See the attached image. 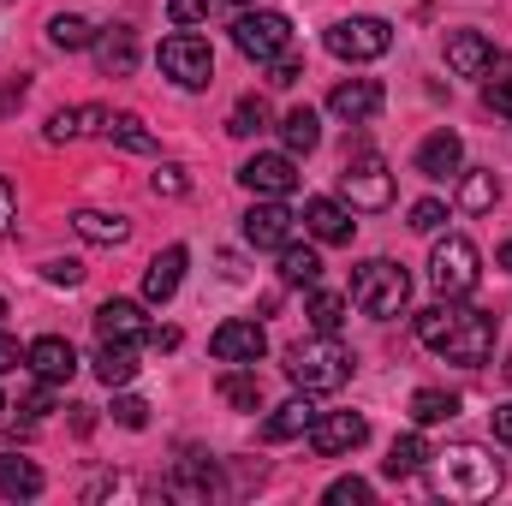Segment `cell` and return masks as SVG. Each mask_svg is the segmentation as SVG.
<instances>
[{"label": "cell", "mask_w": 512, "mask_h": 506, "mask_svg": "<svg viewBox=\"0 0 512 506\" xmlns=\"http://www.w3.org/2000/svg\"><path fill=\"white\" fill-rule=\"evenodd\" d=\"M417 340L435 352V358H447V364H489L495 358V316H483V310H471L465 298H441V304H429V310H417Z\"/></svg>", "instance_id": "6da1fadb"}, {"label": "cell", "mask_w": 512, "mask_h": 506, "mask_svg": "<svg viewBox=\"0 0 512 506\" xmlns=\"http://www.w3.org/2000/svg\"><path fill=\"white\" fill-rule=\"evenodd\" d=\"M429 471H435V489L447 501H489L501 489V459L471 447V441H459L447 453H429Z\"/></svg>", "instance_id": "7a4b0ae2"}, {"label": "cell", "mask_w": 512, "mask_h": 506, "mask_svg": "<svg viewBox=\"0 0 512 506\" xmlns=\"http://www.w3.org/2000/svg\"><path fill=\"white\" fill-rule=\"evenodd\" d=\"M358 370V358L334 340V334H316V340H298L292 352H286V376L298 381L304 393H334V387H346Z\"/></svg>", "instance_id": "3957f363"}, {"label": "cell", "mask_w": 512, "mask_h": 506, "mask_svg": "<svg viewBox=\"0 0 512 506\" xmlns=\"http://www.w3.org/2000/svg\"><path fill=\"white\" fill-rule=\"evenodd\" d=\"M405 298H411V274L399 268V262H387V256H370V262H358V274H352V304L364 310V316H399L405 310Z\"/></svg>", "instance_id": "277c9868"}, {"label": "cell", "mask_w": 512, "mask_h": 506, "mask_svg": "<svg viewBox=\"0 0 512 506\" xmlns=\"http://www.w3.org/2000/svg\"><path fill=\"white\" fill-rule=\"evenodd\" d=\"M429 280H435V292L441 298H471L477 292V280H483V268H477V245L471 239H441L435 256H429Z\"/></svg>", "instance_id": "5b68a950"}, {"label": "cell", "mask_w": 512, "mask_h": 506, "mask_svg": "<svg viewBox=\"0 0 512 506\" xmlns=\"http://www.w3.org/2000/svg\"><path fill=\"white\" fill-rule=\"evenodd\" d=\"M340 191H346L352 209H387L393 203V173H387V161L376 149H358V155H346Z\"/></svg>", "instance_id": "8992f818"}, {"label": "cell", "mask_w": 512, "mask_h": 506, "mask_svg": "<svg viewBox=\"0 0 512 506\" xmlns=\"http://www.w3.org/2000/svg\"><path fill=\"white\" fill-rule=\"evenodd\" d=\"M161 72H167L179 90H203V84L215 78V48H209L203 36L179 30V36H167V42H161Z\"/></svg>", "instance_id": "52a82bcc"}, {"label": "cell", "mask_w": 512, "mask_h": 506, "mask_svg": "<svg viewBox=\"0 0 512 506\" xmlns=\"http://www.w3.org/2000/svg\"><path fill=\"white\" fill-rule=\"evenodd\" d=\"M387 48H393V24L382 18H340L328 30V54L340 60H382Z\"/></svg>", "instance_id": "ba28073f"}, {"label": "cell", "mask_w": 512, "mask_h": 506, "mask_svg": "<svg viewBox=\"0 0 512 506\" xmlns=\"http://www.w3.org/2000/svg\"><path fill=\"white\" fill-rule=\"evenodd\" d=\"M233 42H239V54H251V60H280L286 48H292V24L280 18V12H245L239 24H233Z\"/></svg>", "instance_id": "9c48e42d"}, {"label": "cell", "mask_w": 512, "mask_h": 506, "mask_svg": "<svg viewBox=\"0 0 512 506\" xmlns=\"http://www.w3.org/2000/svg\"><path fill=\"white\" fill-rule=\"evenodd\" d=\"M364 441H370V417H358V411H328V417L310 423V453H316V459L358 453Z\"/></svg>", "instance_id": "30bf717a"}, {"label": "cell", "mask_w": 512, "mask_h": 506, "mask_svg": "<svg viewBox=\"0 0 512 506\" xmlns=\"http://www.w3.org/2000/svg\"><path fill=\"white\" fill-rule=\"evenodd\" d=\"M292 233H298V215H292L280 197H262L251 215H245V239H251L256 251H286Z\"/></svg>", "instance_id": "8fae6325"}, {"label": "cell", "mask_w": 512, "mask_h": 506, "mask_svg": "<svg viewBox=\"0 0 512 506\" xmlns=\"http://www.w3.org/2000/svg\"><path fill=\"white\" fill-rule=\"evenodd\" d=\"M304 233L322 239V245H352L358 221H352L346 203H334V197H310V203H304Z\"/></svg>", "instance_id": "7c38bea8"}, {"label": "cell", "mask_w": 512, "mask_h": 506, "mask_svg": "<svg viewBox=\"0 0 512 506\" xmlns=\"http://www.w3.org/2000/svg\"><path fill=\"white\" fill-rule=\"evenodd\" d=\"M239 179H245V191H256V197H292L298 167H292V155H251L239 167Z\"/></svg>", "instance_id": "4fadbf2b"}, {"label": "cell", "mask_w": 512, "mask_h": 506, "mask_svg": "<svg viewBox=\"0 0 512 506\" xmlns=\"http://www.w3.org/2000/svg\"><path fill=\"white\" fill-rule=\"evenodd\" d=\"M209 352H215L221 364H262L268 334H262L256 322H221V328H215V340H209Z\"/></svg>", "instance_id": "5bb4252c"}, {"label": "cell", "mask_w": 512, "mask_h": 506, "mask_svg": "<svg viewBox=\"0 0 512 506\" xmlns=\"http://www.w3.org/2000/svg\"><path fill=\"white\" fill-rule=\"evenodd\" d=\"M24 364L48 381V387H60V381H72V370H78V352H72V340L42 334V340H30V346H24Z\"/></svg>", "instance_id": "9a60e30c"}, {"label": "cell", "mask_w": 512, "mask_h": 506, "mask_svg": "<svg viewBox=\"0 0 512 506\" xmlns=\"http://www.w3.org/2000/svg\"><path fill=\"white\" fill-rule=\"evenodd\" d=\"M495 60H501V54H495V42H489L483 30H453V36H447V66H453L459 78H489Z\"/></svg>", "instance_id": "2e32d148"}, {"label": "cell", "mask_w": 512, "mask_h": 506, "mask_svg": "<svg viewBox=\"0 0 512 506\" xmlns=\"http://www.w3.org/2000/svg\"><path fill=\"white\" fill-rule=\"evenodd\" d=\"M382 84L376 78H346V84H334V96H328V114H340V120H376L382 114Z\"/></svg>", "instance_id": "e0dca14e"}, {"label": "cell", "mask_w": 512, "mask_h": 506, "mask_svg": "<svg viewBox=\"0 0 512 506\" xmlns=\"http://www.w3.org/2000/svg\"><path fill=\"white\" fill-rule=\"evenodd\" d=\"M459 167H465V137L459 131H435V137L417 143V173L423 179H453Z\"/></svg>", "instance_id": "ac0fdd59"}, {"label": "cell", "mask_w": 512, "mask_h": 506, "mask_svg": "<svg viewBox=\"0 0 512 506\" xmlns=\"http://www.w3.org/2000/svg\"><path fill=\"white\" fill-rule=\"evenodd\" d=\"M96 334H102V340H149L143 304H131V298H108V304L96 310Z\"/></svg>", "instance_id": "d6986e66"}, {"label": "cell", "mask_w": 512, "mask_h": 506, "mask_svg": "<svg viewBox=\"0 0 512 506\" xmlns=\"http://www.w3.org/2000/svg\"><path fill=\"white\" fill-rule=\"evenodd\" d=\"M179 280H185V245H167V251L143 268V298L149 304H167L179 292Z\"/></svg>", "instance_id": "ffe728a7"}, {"label": "cell", "mask_w": 512, "mask_h": 506, "mask_svg": "<svg viewBox=\"0 0 512 506\" xmlns=\"http://www.w3.org/2000/svg\"><path fill=\"white\" fill-rule=\"evenodd\" d=\"M90 48H96V60H102V72H108V78H131V66H137V36H131L126 24L102 30Z\"/></svg>", "instance_id": "44dd1931"}, {"label": "cell", "mask_w": 512, "mask_h": 506, "mask_svg": "<svg viewBox=\"0 0 512 506\" xmlns=\"http://www.w3.org/2000/svg\"><path fill=\"white\" fill-rule=\"evenodd\" d=\"M310 423H316L310 393H304V399H286L280 411H268V417H262V441H292V435H310Z\"/></svg>", "instance_id": "7402d4cb"}, {"label": "cell", "mask_w": 512, "mask_h": 506, "mask_svg": "<svg viewBox=\"0 0 512 506\" xmlns=\"http://www.w3.org/2000/svg\"><path fill=\"white\" fill-rule=\"evenodd\" d=\"M72 227H78V239H90V245H126L131 239V221L126 215H108V209H78Z\"/></svg>", "instance_id": "603a6c76"}, {"label": "cell", "mask_w": 512, "mask_h": 506, "mask_svg": "<svg viewBox=\"0 0 512 506\" xmlns=\"http://www.w3.org/2000/svg\"><path fill=\"white\" fill-rule=\"evenodd\" d=\"M90 131H108V108H60L48 120V143H78Z\"/></svg>", "instance_id": "cb8c5ba5"}, {"label": "cell", "mask_w": 512, "mask_h": 506, "mask_svg": "<svg viewBox=\"0 0 512 506\" xmlns=\"http://www.w3.org/2000/svg\"><path fill=\"white\" fill-rule=\"evenodd\" d=\"M167 495H179V501H209V495H221V477H215V465H203V459H185V465L173 471Z\"/></svg>", "instance_id": "d4e9b609"}, {"label": "cell", "mask_w": 512, "mask_h": 506, "mask_svg": "<svg viewBox=\"0 0 512 506\" xmlns=\"http://www.w3.org/2000/svg\"><path fill=\"white\" fill-rule=\"evenodd\" d=\"M96 376L108 381V387H126L137 376V340H102V352H96Z\"/></svg>", "instance_id": "484cf974"}, {"label": "cell", "mask_w": 512, "mask_h": 506, "mask_svg": "<svg viewBox=\"0 0 512 506\" xmlns=\"http://www.w3.org/2000/svg\"><path fill=\"white\" fill-rule=\"evenodd\" d=\"M0 495H6V501H36V495H42V471H36L30 459L6 453V459H0Z\"/></svg>", "instance_id": "4316f807"}, {"label": "cell", "mask_w": 512, "mask_h": 506, "mask_svg": "<svg viewBox=\"0 0 512 506\" xmlns=\"http://www.w3.org/2000/svg\"><path fill=\"white\" fill-rule=\"evenodd\" d=\"M280 137H286V155H310L322 143V126H316V108H292L280 120Z\"/></svg>", "instance_id": "83f0119b"}, {"label": "cell", "mask_w": 512, "mask_h": 506, "mask_svg": "<svg viewBox=\"0 0 512 506\" xmlns=\"http://www.w3.org/2000/svg\"><path fill=\"white\" fill-rule=\"evenodd\" d=\"M453 411H459V399H453V393H441V387H417V393H411V423H417V429L447 423Z\"/></svg>", "instance_id": "f1b7e54d"}, {"label": "cell", "mask_w": 512, "mask_h": 506, "mask_svg": "<svg viewBox=\"0 0 512 506\" xmlns=\"http://www.w3.org/2000/svg\"><path fill=\"white\" fill-rule=\"evenodd\" d=\"M423 465H429V441L423 435H399L387 447V477H417Z\"/></svg>", "instance_id": "f546056e"}, {"label": "cell", "mask_w": 512, "mask_h": 506, "mask_svg": "<svg viewBox=\"0 0 512 506\" xmlns=\"http://www.w3.org/2000/svg\"><path fill=\"white\" fill-rule=\"evenodd\" d=\"M280 280L286 286H316L322 280V256L310 251V245H286L280 251Z\"/></svg>", "instance_id": "4dcf8cb0"}, {"label": "cell", "mask_w": 512, "mask_h": 506, "mask_svg": "<svg viewBox=\"0 0 512 506\" xmlns=\"http://www.w3.org/2000/svg\"><path fill=\"white\" fill-rule=\"evenodd\" d=\"M48 42L72 54V48H90L96 30H90V18H78V12H54V18H48Z\"/></svg>", "instance_id": "1f68e13d"}, {"label": "cell", "mask_w": 512, "mask_h": 506, "mask_svg": "<svg viewBox=\"0 0 512 506\" xmlns=\"http://www.w3.org/2000/svg\"><path fill=\"white\" fill-rule=\"evenodd\" d=\"M108 137L120 149H131V155H155V137H149V126L137 114H108Z\"/></svg>", "instance_id": "d6a6232c"}, {"label": "cell", "mask_w": 512, "mask_h": 506, "mask_svg": "<svg viewBox=\"0 0 512 506\" xmlns=\"http://www.w3.org/2000/svg\"><path fill=\"white\" fill-rule=\"evenodd\" d=\"M221 399L239 405V411H262V381H256L251 370H227V376H221Z\"/></svg>", "instance_id": "836d02e7"}, {"label": "cell", "mask_w": 512, "mask_h": 506, "mask_svg": "<svg viewBox=\"0 0 512 506\" xmlns=\"http://www.w3.org/2000/svg\"><path fill=\"white\" fill-rule=\"evenodd\" d=\"M495 197H501V179H495V173H465V191H459V203H465L471 215L495 209Z\"/></svg>", "instance_id": "e575fe53"}, {"label": "cell", "mask_w": 512, "mask_h": 506, "mask_svg": "<svg viewBox=\"0 0 512 506\" xmlns=\"http://www.w3.org/2000/svg\"><path fill=\"white\" fill-rule=\"evenodd\" d=\"M483 102H489L501 120H512V60H495V66H489V90H483Z\"/></svg>", "instance_id": "d590c367"}, {"label": "cell", "mask_w": 512, "mask_h": 506, "mask_svg": "<svg viewBox=\"0 0 512 506\" xmlns=\"http://www.w3.org/2000/svg\"><path fill=\"white\" fill-rule=\"evenodd\" d=\"M340 322H346V298L316 292V298H310V328H316V334H340Z\"/></svg>", "instance_id": "8d00e7d4"}, {"label": "cell", "mask_w": 512, "mask_h": 506, "mask_svg": "<svg viewBox=\"0 0 512 506\" xmlns=\"http://www.w3.org/2000/svg\"><path fill=\"white\" fill-rule=\"evenodd\" d=\"M262 126H268V102H262V96H245V102L233 108V120H227L233 137H251V131H262Z\"/></svg>", "instance_id": "74e56055"}, {"label": "cell", "mask_w": 512, "mask_h": 506, "mask_svg": "<svg viewBox=\"0 0 512 506\" xmlns=\"http://www.w3.org/2000/svg\"><path fill=\"white\" fill-rule=\"evenodd\" d=\"M149 185H155V197H185V191H191L185 167H173V161H167V167H155V179H149Z\"/></svg>", "instance_id": "f35d334b"}, {"label": "cell", "mask_w": 512, "mask_h": 506, "mask_svg": "<svg viewBox=\"0 0 512 506\" xmlns=\"http://www.w3.org/2000/svg\"><path fill=\"white\" fill-rule=\"evenodd\" d=\"M42 274H48L54 286H78V280H84V262H78V256H48Z\"/></svg>", "instance_id": "ab89813d"}, {"label": "cell", "mask_w": 512, "mask_h": 506, "mask_svg": "<svg viewBox=\"0 0 512 506\" xmlns=\"http://www.w3.org/2000/svg\"><path fill=\"white\" fill-rule=\"evenodd\" d=\"M447 221V209L435 203V197H423V203H411V233H435Z\"/></svg>", "instance_id": "60d3db41"}, {"label": "cell", "mask_w": 512, "mask_h": 506, "mask_svg": "<svg viewBox=\"0 0 512 506\" xmlns=\"http://www.w3.org/2000/svg\"><path fill=\"white\" fill-rule=\"evenodd\" d=\"M167 18H173L179 30H191V24L209 18V0H167Z\"/></svg>", "instance_id": "b9f144b4"}, {"label": "cell", "mask_w": 512, "mask_h": 506, "mask_svg": "<svg viewBox=\"0 0 512 506\" xmlns=\"http://www.w3.org/2000/svg\"><path fill=\"white\" fill-rule=\"evenodd\" d=\"M268 72H274V78H268V84H280V90H286V84H298V72H304V60H298V54H292V48H286V54H280V60H268Z\"/></svg>", "instance_id": "7bdbcfd3"}, {"label": "cell", "mask_w": 512, "mask_h": 506, "mask_svg": "<svg viewBox=\"0 0 512 506\" xmlns=\"http://www.w3.org/2000/svg\"><path fill=\"white\" fill-rule=\"evenodd\" d=\"M328 501H334V506H346V501H370V483H364V477H340V483L328 489Z\"/></svg>", "instance_id": "ee69618b"}, {"label": "cell", "mask_w": 512, "mask_h": 506, "mask_svg": "<svg viewBox=\"0 0 512 506\" xmlns=\"http://www.w3.org/2000/svg\"><path fill=\"white\" fill-rule=\"evenodd\" d=\"M114 417H120V423H126V429H143V423H149V405H143V399H114Z\"/></svg>", "instance_id": "f6af8a7d"}, {"label": "cell", "mask_w": 512, "mask_h": 506, "mask_svg": "<svg viewBox=\"0 0 512 506\" xmlns=\"http://www.w3.org/2000/svg\"><path fill=\"white\" fill-rule=\"evenodd\" d=\"M18 364H24L18 340H12V334H0V376H6V370H18Z\"/></svg>", "instance_id": "bcb514c9"}, {"label": "cell", "mask_w": 512, "mask_h": 506, "mask_svg": "<svg viewBox=\"0 0 512 506\" xmlns=\"http://www.w3.org/2000/svg\"><path fill=\"white\" fill-rule=\"evenodd\" d=\"M12 215H18V197H12V185L0 179V233H12Z\"/></svg>", "instance_id": "7dc6e473"}, {"label": "cell", "mask_w": 512, "mask_h": 506, "mask_svg": "<svg viewBox=\"0 0 512 506\" xmlns=\"http://www.w3.org/2000/svg\"><path fill=\"white\" fill-rule=\"evenodd\" d=\"M149 346H155V352H173V346H179V328H149Z\"/></svg>", "instance_id": "c3c4849f"}, {"label": "cell", "mask_w": 512, "mask_h": 506, "mask_svg": "<svg viewBox=\"0 0 512 506\" xmlns=\"http://www.w3.org/2000/svg\"><path fill=\"white\" fill-rule=\"evenodd\" d=\"M18 102H24V78H18V84H6V90H0V114H12V108H18Z\"/></svg>", "instance_id": "681fc988"}, {"label": "cell", "mask_w": 512, "mask_h": 506, "mask_svg": "<svg viewBox=\"0 0 512 506\" xmlns=\"http://www.w3.org/2000/svg\"><path fill=\"white\" fill-rule=\"evenodd\" d=\"M495 435L512 447V405H501V411H495Z\"/></svg>", "instance_id": "f907efd6"}, {"label": "cell", "mask_w": 512, "mask_h": 506, "mask_svg": "<svg viewBox=\"0 0 512 506\" xmlns=\"http://www.w3.org/2000/svg\"><path fill=\"white\" fill-rule=\"evenodd\" d=\"M501 268H507V274H512V239H507V245H501Z\"/></svg>", "instance_id": "816d5d0a"}, {"label": "cell", "mask_w": 512, "mask_h": 506, "mask_svg": "<svg viewBox=\"0 0 512 506\" xmlns=\"http://www.w3.org/2000/svg\"><path fill=\"white\" fill-rule=\"evenodd\" d=\"M0 316H6V298H0Z\"/></svg>", "instance_id": "f5cc1de1"}, {"label": "cell", "mask_w": 512, "mask_h": 506, "mask_svg": "<svg viewBox=\"0 0 512 506\" xmlns=\"http://www.w3.org/2000/svg\"><path fill=\"white\" fill-rule=\"evenodd\" d=\"M0 411H6V399H0Z\"/></svg>", "instance_id": "db71d44e"}]
</instances>
